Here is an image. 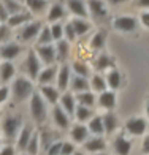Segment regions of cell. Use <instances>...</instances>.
I'll return each mask as SVG.
<instances>
[{
  "label": "cell",
  "instance_id": "cell-1",
  "mask_svg": "<svg viewBox=\"0 0 149 155\" xmlns=\"http://www.w3.org/2000/svg\"><path fill=\"white\" fill-rule=\"evenodd\" d=\"M33 94V84L30 79H27L24 76H19L13 82V100L16 103H21L27 100Z\"/></svg>",
  "mask_w": 149,
  "mask_h": 155
},
{
  "label": "cell",
  "instance_id": "cell-2",
  "mask_svg": "<svg viewBox=\"0 0 149 155\" xmlns=\"http://www.w3.org/2000/svg\"><path fill=\"white\" fill-rule=\"evenodd\" d=\"M30 114L33 120H37L38 124H43L46 120V104L38 92H33L30 97Z\"/></svg>",
  "mask_w": 149,
  "mask_h": 155
},
{
  "label": "cell",
  "instance_id": "cell-3",
  "mask_svg": "<svg viewBox=\"0 0 149 155\" xmlns=\"http://www.w3.org/2000/svg\"><path fill=\"white\" fill-rule=\"evenodd\" d=\"M22 70H24V73H27V76H29L30 81L37 79V78L40 76L41 68H40V60H38V57H37L35 49H30V51H29L25 62L22 63Z\"/></svg>",
  "mask_w": 149,
  "mask_h": 155
},
{
  "label": "cell",
  "instance_id": "cell-4",
  "mask_svg": "<svg viewBox=\"0 0 149 155\" xmlns=\"http://www.w3.org/2000/svg\"><path fill=\"white\" fill-rule=\"evenodd\" d=\"M21 117L19 116H8V117H5V120L2 124V130L5 133V136L6 139H15V136L18 135V131L21 128Z\"/></svg>",
  "mask_w": 149,
  "mask_h": 155
},
{
  "label": "cell",
  "instance_id": "cell-5",
  "mask_svg": "<svg viewBox=\"0 0 149 155\" xmlns=\"http://www.w3.org/2000/svg\"><path fill=\"white\" fill-rule=\"evenodd\" d=\"M41 29H43V24H41L40 21H32V22L25 24L22 29L19 30V40L30 41L32 38L37 37V35H40Z\"/></svg>",
  "mask_w": 149,
  "mask_h": 155
},
{
  "label": "cell",
  "instance_id": "cell-6",
  "mask_svg": "<svg viewBox=\"0 0 149 155\" xmlns=\"http://www.w3.org/2000/svg\"><path fill=\"white\" fill-rule=\"evenodd\" d=\"M21 52H22V46L15 43V41L0 46V57L5 59L6 62H11L13 59H16Z\"/></svg>",
  "mask_w": 149,
  "mask_h": 155
},
{
  "label": "cell",
  "instance_id": "cell-7",
  "mask_svg": "<svg viewBox=\"0 0 149 155\" xmlns=\"http://www.w3.org/2000/svg\"><path fill=\"white\" fill-rule=\"evenodd\" d=\"M146 128H147V122L143 117H132L125 124V130L129 133H132V135H135V136L143 135L146 131Z\"/></svg>",
  "mask_w": 149,
  "mask_h": 155
},
{
  "label": "cell",
  "instance_id": "cell-8",
  "mask_svg": "<svg viewBox=\"0 0 149 155\" xmlns=\"http://www.w3.org/2000/svg\"><path fill=\"white\" fill-rule=\"evenodd\" d=\"M35 52L38 54V57L41 59V62H45L46 65H54L56 62V46L52 45H46V46H37Z\"/></svg>",
  "mask_w": 149,
  "mask_h": 155
},
{
  "label": "cell",
  "instance_id": "cell-9",
  "mask_svg": "<svg viewBox=\"0 0 149 155\" xmlns=\"http://www.w3.org/2000/svg\"><path fill=\"white\" fill-rule=\"evenodd\" d=\"M89 11L94 19L97 21H105L106 16H108V13H106V8L102 0H89Z\"/></svg>",
  "mask_w": 149,
  "mask_h": 155
},
{
  "label": "cell",
  "instance_id": "cell-10",
  "mask_svg": "<svg viewBox=\"0 0 149 155\" xmlns=\"http://www.w3.org/2000/svg\"><path fill=\"white\" fill-rule=\"evenodd\" d=\"M114 27L120 32H133L137 29V19L133 16H119L114 21Z\"/></svg>",
  "mask_w": 149,
  "mask_h": 155
},
{
  "label": "cell",
  "instance_id": "cell-11",
  "mask_svg": "<svg viewBox=\"0 0 149 155\" xmlns=\"http://www.w3.org/2000/svg\"><path fill=\"white\" fill-rule=\"evenodd\" d=\"M52 117H54V122H56V125H57L59 128L65 130V128H68V127H70L68 114L62 109V106H57V104H56L54 109H52Z\"/></svg>",
  "mask_w": 149,
  "mask_h": 155
},
{
  "label": "cell",
  "instance_id": "cell-12",
  "mask_svg": "<svg viewBox=\"0 0 149 155\" xmlns=\"http://www.w3.org/2000/svg\"><path fill=\"white\" fill-rule=\"evenodd\" d=\"M32 135H33V127H32L30 124H25L24 128L21 130L19 138H18V149H19L21 152H24V150L27 149V146H29V141H30Z\"/></svg>",
  "mask_w": 149,
  "mask_h": 155
},
{
  "label": "cell",
  "instance_id": "cell-13",
  "mask_svg": "<svg viewBox=\"0 0 149 155\" xmlns=\"http://www.w3.org/2000/svg\"><path fill=\"white\" fill-rule=\"evenodd\" d=\"M70 67L68 65H63L59 68V71H57V89L59 90H67V87L70 86Z\"/></svg>",
  "mask_w": 149,
  "mask_h": 155
},
{
  "label": "cell",
  "instance_id": "cell-14",
  "mask_svg": "<svg viewBox=\"0 0 149 155\" xmlns=\"http://www.w3.org/2000/svg\"><path fill=\"white\" fill-rule=\"evenodd\" d=\"M57 71H59V68L56 65H49L46 70H43V71L40 73V76H38L40 84L41 86H51V82L56 79V76H57Z\"/></svg>",
  "mask_w": 149,
  "mask_h": 155
},
{
  "label": "cell",
  "instance_id": "cell-15",
  "mask_svg": "<svg viewBox=\"0 0 149 155\" xmlns=\"http://www.w3.org/2000/svg\"><path fill=\"white\" fill-rule=\"evenodd\" d=\"M98 104L102 108L111 111L116 106V94L113 90H105V92H102L100 97H98Z\"/></svg>",
  "mask_w": 149,
  "mask_h": 155
},
{
  "label": "cell",
  "instance_id": "cell-16",
  "mask_svg": "<svg viewBox=\"0 0 149 155\" xmlns=\"http://www.w3.org/2000/svg\"><path fill=\"white\" fill-rule=\"evenodd\" d=\"M113 146H114V150L117 155H129L130 153V149H132V143L129 139H125L124 135H119L114 143H113Z\"/></svg>",
  "mask_w": 149,
  "mask_h": 155
},
{
  "label": "cell",
  "instance_id": "cell-17",
  "mask_svg": "<svg viewBox=\"0 0 149 155\" xmlns=\"http://www.w3.org/2000/svg\"><path fill=\"white\" fill-rule=\"evenodd\" d=\"M40 92H41V95L45 97V100H46L48 103L54 104V106H56V104H57V101L60 100L59 89H56V87H52V86H41Z\"/></svg>",
  "mask_w": 149,
  "mask_h": 155
},
{
  "label": "cell",
  "instance_id": "cell-18",
  "mask_svg": "<svg viewBox=\"0 0 149 155\" xmlns=\"http://www.w3.org/2000/svg\"><path fill=\"white\" fill-rule=\"evenodd\" d=\"M67 6H68V10L72 11L75 16H78V18H87V10H86V5H84L83 0H68Z\"/></svg>",
  "mask_w": 149,
  "mask_h": 155
},
{
  "label": "cell",
  "instance_id": "cell-19",
  "mask_svg": "<svg viewBox=\"0 0 149 155\" xmlns=\"http://www.w3.org/2000/svg\"><path fill=\"white\" fill-rule=\"evenodd\" d=\"M70 87H72L73 92H89V82H87V78H81V76H73L70 79Z\"/></svg>",
  "mask_w": 149,
  "mask_h": 155
},
{
  "label": "cell",
  "instance_id": "cell-20",
  "mask_svg": "<svg viewBox=\"0 0 149 155\" xmlns=\"http://www.w3.org/2000/svg\"><path fill=\"white\" fill-rule=\"evenodd\" d=\"M70 135H72V139L75 141V143H86V139L89 136V128L81 125V124H78L72 128Z\"/></svg>",
  "mask_w": 149,
  "mask_h": 155
},
{
  "label": "cell",
  "instance_id": "cell-21",
  "mask_svg": "<svg viewBox=\"0 0 149 155\" xmlns=\"http://www.w3.org/2000/svg\"><path fill=\"white\" fill-rule=\"evenodd\" d=\"M60 106H62V109L65 111L68 116H73L75 109H76V106H75V97L70 92H65L60 97Z\"/></svg>",
  "mask_w": 149,
  "mask_h": 155
},
{
  "label": "cell",
  "instance_id": "cell-22",
  "mask_svg": "<svg viewBox=\"0 0 149 155\" xmlns=\"http://www.w3.org/2000/svg\"><path fill=\"white\" fill-rule=\"evenodd\" d=\"M32 21V13L29 11H22V13H19V15H15V16H10L8 19V22H6V25L8 27H18L21 24H29Z\"/></svg>",
  "mask_w": 149,
  "mask_h": 155
},
{
  "label": "cell",
  "instance_id": "cell-23",
  "mask_svg": "<svg viewBox=\"0 0 149 155\" xmlns=\"http://www.w3.org/2000/svg\"><path fill=\"white\" fill-rule=\"evenodd\" d=\"M84 147L89 150V152H94V153H98V152H102L105 150V147H106V143H105V139L100 138V136H97V138H92V139H87L86 143H84Z\"/></svg>",
  "mask_w": 149,
  "mask_h": 155
},
{
  "label": "cell",
  "instance_id": "cell-24",
  "mask_svg": "<svg viewBox=\"0 0 149 155\" xmlns=\"http://www.w3.org/2000/svg\"><path fill=\"white\" fill-rule=\"evenodd\" d=\"M68 51H70V45L67 40H60L57 41V45H56V60L57 62H65V59L68 57Z\"/></svg>",
  "mask_w": 149,
  "mask_h": 155
},
{
  "label": "cell",
  "instance_id": "cell-25",
  "mask_svg": "<svg viewBox=\"0 0 149 155\" xmlns=\"http://www.w3.org/2000/svg\"><path fill=\"white\" fill-rule=\"evenodd\" d=\"M59 135L57 133H54V131H51V130H43L40 133V146L43 147V150H48L49 147H51L52 144H54V139L57 138Z\"/></svg>",
  "mask_w": 149,
  "mask_h": 155
},
{
  "label": "cell",
  "instance_id": "cell-26",
  "mask_svg": "<svg viewBox=\"0 0 149 155\" xmlns=\"http://www.w3.org/2000/svg\"><path fill=\"white\" fill-rule=\"evenodd\" d=\"M16 73V68L13 65L11 62H3L2 65H0V79L3 82H8L13 76Z\"/></svg>",
  "mask_w": 149,
  "mask_h": 155
},
{
  "label": "cell",
  "instance_id": "cell-27",
  "mask_svg": "<svg viewBox=\"0 0 149 155\" xmlns=\"http://www.w3.org/2000/svg\"><path fill=\"white\" fill-rule=\"evenodd\" d=\"M103 119V127H105V133L111 135L113 131L117 128V117L113 112H106L105 116H102Z\"/></svg>",
  "mask_w": 149,
  "mask_h": 155
},
{
  "label": "cell",
  "instance_id": "cell-28",
  "mask_svg": "<svg viewBox=\"0 0 149 155\" xmlns=\"http://www.w3.org/2000/svg\"><path fill=\"white\" fill-rule=\"evenodd\" d=\"M89 131L90 133H94V135H103L105 133V127H103V119L100 116H95V117H92L90 119V122H89Z\"/></svg>",
  "mask_w": 149,
  "mask_h": 155
},
{
  "label": "cell",
  "instance_id": "cell-29",
  "mask_svg": "<svg viewBox=\"0 0 149 155\" xmlns=\"http://www.w3.org/2000/svg\"><path fill=\"white\" fill-rule=\"evenodd\" d=\"M62 18H65V10H63V6L60 3H54L51 6V10H49L48 21L49 22H56V21H59Z\"/></svg>",
  "mask_w": 149,
  "mask_h": 155
},
{
  "label": "cell",
  "instance_id": "cell-30",
  "mask_svg": "<svg viewBox=\"0 0 149 155\" xmlns=\"http://www.w3.org/2000/svg\"><path fill=\"white\" fill-rule=\"evenodd\" d=\"M76 101L81 104V106L86 108H92L95 104V95L92 92H81L76 95Z\"/></svg>",
  "mask_w": 149,
  "mask_h": 155
},
{
  "label": "cell",
  "instance_id": "cell-31",
  "mask_svg": "<svg viewBox=\"0 0 149 155\" xmlns=\"http://www.w3.org/2000/svg\"><path fill=\"white\" fill-rule=\"evenodd\" d=\"M106 68H114V60L108 54H100V57L97 59V63H95V70L103 71Z\"/></svg>",
  "mask_w": 149,
  "mask_h": 155
},
{
  "label": "cell",
  "instance_id": "cell-32",
  "mask_svg": "<svg viewBox=\"0 0 149 155\" xmlns=\"http://www.w3.org/2000/svg\"><path fill=\"white\" fill-rule=\"evenodd\" d=\"M105 41H106V30H98L94 37H92L90 40V48L95 49V51H98V49H102L105 46Z\"/></svg>",
  "mask_w": 149,
  "mask_h": 155
},
{
  "label": "cell",
  "instance_id": "cell-33",
  "mask_svg": "<svg viewBox=\"0 0 149 155\" xmlns=\"http://www.w3.org/2000/svg\"><path fill=\"white\" fill-rule=\"evenodd\" d=\"M72 25H73V29H75L76 37L86 35V33L90 30V25H89V22H86V21H83V19H78V18H75V19L72 21Z\"/></svg>",
  "mask_w": 149,
  "mask_h": 155
},
{
  "label": "cell",
  "instance_id": "cell-34",
  "mask_svg": "<svg viewBox=\"0 0 149 155\" xmlns=\"http://www.w3.org/2000/svg\"><path fill=\"white\" fill-rule=\"evenodd\" d=\"M106 84H108V87L111 90H116V89L120 87V73L117 71V70L113 68L108 73V76H106Z\"/></svg>",
  "mask_w": 149,
  "mask_h": 155
},
{
  "label": "cell",
  "instance_id": "cell-35",
  "mask_svg": "<svg viewBox=\"0 0 149 155\" xmlns=\"http://www.w3.org/2000/svg\"><path fill=\"white\" fill-rule=\"evenodd\" d=\"M75 116L80 122H86L89 119H92L94 116V112H92L90 108H86V106H81V104H78L76 109H75Z\"/></svg>",
  "mask_w": 149,
  "mask_h": 155
},
{
  "label": "cell",
  "instance_id": "cell-36",
  "mask_svg": "<svg viewBox=\"0 0 149 155\" xmlns=\"http://www.w3.org/2000/svg\"><path fill=\"white\" fill-rule=\"evenodd\" d=\"M90 86H92V89L95 90V92H105L106 90V87H108V84H106V79L103 76H100V74H94L92 76V81H90Z\"/></svg>",
  "mask_w": 149,
  "mask_h": 155
},
{
  "label": "cell",
  "instance_id": "cell-37",
  "mask_svg": "<svg viewBox=\"0 0 149 155\" xmlns=\"http://www.w3.org/2000/svg\"><path fill=\"white\" fill-rule=\"evenodd\" d=\"M3 6L6 8V11L10 13V16H15V15H19V13H22V5L16 0H2Z\"/></svg>",
  "mask_w": 149,
  "mask_h": 155
},
{
  "label": "cell",
  "instance_id": "cell-38",
  "mask_svg": "<svg viewBox=\"0 0 149 155\" xmlns=\"http://www.w3.org/2000/svg\"><path fill=\"white\" fill-rule=\"evenodd\" d=\"M25 3L32 13H43L48 6V0H25Z\"/></svg>",
  "mask_w": 149,
  "mask_h": 155
},
{
  "label": "cell",
  "instance_id": "cell-39",
  "mask_svg": "<svg viewBox=\"0 0 149 155\" xmlns=\"http://www.w3.org/2000/svg\"><path fill=\"white\" fill-rule=\"evenodd\" d=\"M52 41V33H51V27L45 25L41 29L40 35H38V46H46V45H51Z\"/></svg>",
  "mask_w": 149,
  "mask_h": 155
},
{
  "label": "cell",
  "instance_id": "cell-40",
  "mask_svg": "<svg viewBox=\"0 0 149 155\" xmlns=\"http://www.w3.org/2000/svg\"><path fill=\"white\" fill-rule=\"evenodd\" d=\"M38 149H40V135H38V133H33L30 141H29V146H27L25 152L29 155H37Z\"/></svg>",
  "mask_w": 149,
  "mask_h": 155
},
{
  "label": "cell",
  "instance_id": "cell-41",
  "mask_svg": "<svg viewBox=\"0 0 149 155\" xmlns=\"http://www.w3.org/2000/svg\"><path fill=\"white\" fill-rule=\"evenodd\" d=\"M73 70H75V74L81 76V78H87L90 74V70L87 67V63H84V62H75L73 63Z\"/></svg>",
  "mask_w": 149,
  "mask_h": 155
},
{
  "label": "cell",
  "instance_id": "cell-42",
  "mask_svg": "<svg viewBox=\"0 0 149 155\" xmlns=\"http://www.w3.org/2000/svg\"><path fill=\"white\" fill-rule=\"evenodd\" d=\"M51 33H52V40L56 41H60L62 37H63V27L60 22H54L51 25Z\"/></svg>",
  "mask_w": 149,
  "mask_h": 155
},
{
  "label": "cell",
  "instance_id": "cell-43",
  "mask_svg": "<svg viewBox=\"0 0 149 155\" xmlns=\"http://www.w3.org/2000/svg\"><path fill=\"white\" fill-rule=\"evenodd\" d=\"M63 35H65V40L68 41V43H72V41H75V38H76V33H75V29H73L72 22L65 24V27H63Z\"/></svg>",
  "mask_w": 149,
  "mask_h": 155
},
{
  "label": "cell",
  "instance_id": "cell-44",
  "mask_svg": "<svg viewBox=\"0 0 149 155\" xmlns=\"http://www.w3.org/2000/svg\"><path fill=\"white\" fill-rule=\"evenodd\" d=\"M10 35H11V27H8L6 24H0V43L8 40Z\"/></svg>",
  "mask_w": 149,
  "mask_h": 155
},
{
  "label": "cell",
  "instance_id": "cell-45",
  "mask_svg": "<svg viewBox=\"0 0 149 155\" xmlns=\"http://www.w3.org/2000/svg\"><path fill=\"white\" fill-rule=\"evenodd\" d=\"M62 141H56V143L49 147V149L46 150L48 155H60V150H62Z\"/></svg>",
  "mask_w": 149,
  "mask_h": 155
},
{
  "label": "cell",
  "instance_id": "cell-46",
  "mask_svg": "<svg viewBox=\"0 0 149 155\" xmlns=\"http://www.w3.org/2000/svg\"><path fill=\"white\" fill-rule=\"evenodd\" d=\"M73 153H75V146L72 143H63L62 144L60 155H73Z\"/></svg>",
  "mask_w": 149,
  "mask_h": 155
},
{
  "label": "cell",
  "instance_id": "cell-47",
  "mask_svg": "<svg viewBox=\"0 0 149 155\" xmlns=\"http://www.w3.org/2000/svg\"><path fill=\"white\" fill-rule=\"evenodd\" d=\"M8 19H10V13L6 11L3 3H0V22H8Z\"/></svg>",
  "mask_w": 149,
  "mask_h": 155
},
{
  "label": "cell",
  "instance_id": "cell-48",
  "mask_svg": "<svg viewBox=\"0 0 149 155\" xmlns=\"http://www.w3.org/2000/svg\"><path fill=\"white\" fill-rule=\"evenodd\" d=\"M8 95H10V89L8 87H6V86L0 87V104H2L6 98H8Z\"/></svg>",
  "mask_w": 149,
  "mask_h": 155
},
{
  "label": "cell",
  "instance_id": "cell-49",
  "mask_svg": "<svg viewBox=\"0 0 149 155\" xmlns=\"http://www.w3.org/2000/svg\"><path fill=\"white\" fill-rule=\"evenodd\" d=\"M0 155H15V147L13 146H6L0 150Z\"/></svg>",
  "mask_w": 149,
  "mask_h": 155
},
{
  "label": "cell",
  "instance_id": "cell-50",
  "mask_svg": "<svg viewBox=\"0 0 149 155\" xmlns=\"http://www.w3.org/2000/svg\"><path fill=\"white\" fill-rule=\"evenodd\" d=\"M141 22H143L144 27H147V29H149V11H146V13L141 15Z\"/></svg>",
  "mask_w": 149,
  "mask_h": 155
},
{
  "label": "cell",
  "instance_id": "cell-51",
  "mask_svg": "<svg viewBox=\"0 0 149 155\" xmlns=\"http://www.w3.org/2000/svg\"><path fill=\"white\" fill-rule=\"evenodd\" d=\"M143 152L149 155V135H147V136L144 138V141H143Z\"/></svg>",
  "mask_w": 149,
  "mask_h": 155
},
{
  "label": "cell",
  "instance_id": "cell-52",
  "mask_svg": "<svg viewBox=\"0 0 149 155\" xmlns=\"http://www.w3.org/2000/svg\"><path fill=\"white\" fill-rule=\"evenodd\" d=\"M137 5L138 6H143V8H147V6H149V0H138Z\"/></svg>",
  "mask_w": 149,
  "mask_h": 155
},
{
  "label": "cell",
  "instance_id": "cell-53",
  "mask_svg": "<svg viewBox=\"0 0 149 155\" xmlns=\"http://www.w3.org/2000/svg\"><path fill=\"white\" fill-rule=\"evenodd\" d=\"M108 2H110V3H114V5H116V3H122V2H125V0H108Z\"/></svg>",
  "mask_w": 149,
  "mask_h": 155
},
{
  "label": "cell",
  "instance_id": "cell-54",
  "mask_svg": "<svg viewBox=\"0 0 149 155\" xmlns=\"http://www.w3.org/2000/svg\"><path fill=\"white\" fill-rule=\"evenodd\" d=\"M146 112H147V117H149V100H147V106H146Z\"/></svg>",
  "mask_w": 149,
  "mask_h": 155
},
{
  "label": "cell",
  "instance_id": "cell-55",
  "mask_svg": "<svg viewBox=\"0 0 149 155\" xmlns=\"http://www.w3.org/2000/svg\"><path fill=\"white\" fill-rule=\"evenodd\" d=\"M73 155H83V153H81V152H75Z\"/></svg>",
  "mask_w": 149,
  "mask_h": 155
},
{
  "label": "cell",
  "instance_id": "cell-56",
  "mask_svg": "<svg viewBox=\"0 0 149 155\" xmlns=\"http://www.w3.org/2000/svg\"><path fill=\"white\" fill-rule=\"evenodd\" d=\"M94 155H106V153H100V152H98V153H94Z\"/></svg>",
  "mask_w": 149,
  "mask_h": 155
},
{
  "label": "cell",
  "instance_id": "cell-57",
  "mask_svg": "<svg viewBox=\"0 0 149 155\" xmlns=\"http://www.w3.org/2000/svg\"><path fill=\"white\" fill-rule=\"evenodd\" d=\"M16 2H19V3H21V2H22V0H16Z\"/></svg>",
  "mask_w": 149,
  "mask_h": 155
},
{
  "label": "cell",
  "instance_id": "cell-58",
  "mask_svg": "<svg viewBox=\"0 0 149 155\" xmlns=\"http://www.w3.org/2000/svg\"><path fill=\"white\" fill-rule=\"evenodd\" d=\"M0 146H2V139H0Z\"/></svg>",
  "mask_w": 149,
  "mask_h": 155
},
{
  "label": "cell",
  "instance_id": "cell-59",
  "mask_svg": "<svg viewBox=\"0 0 149 155\" xmlns=\"http://www.w3.org/2000/svg\"><path fill=\"white\" fill-rule=\"evenodd\" d=\"M0 116H2V112H0Z\"/></svg>",
  "mask_w": 149,
  "mask_h": 155
}]
</instances>
